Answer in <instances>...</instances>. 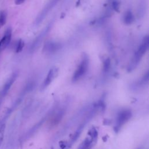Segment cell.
Here are the masks:
<instances>
[{
	"label": "cell",
	"mask_w": 149,
	"mask_h": 149,
	"mask_svg": "<svg viewBox=\"0 0 149 149\" xmlns=\"http://www.w3.org/2000/svg\"><path fill=\"white\" fill-rule=\"evenodd\" d=\"M149 47V37L146 36L143 38L141 44L140 45L137 51L135 52L132 59L128 66L127 70L129 72H131L134 70L139 65L141 58L145 54Z\"/></svg>",
	"instance_id": "cell-1"
},
{
	"label": "cell",
	"mask_w": 149,
	"mask_h": 149,
	"mask_svg": "<svg viewBox=\"0 0 149 149\" xmlns=\"http://www.w3.org/2000/svg\"><path fill=\"white\" fill-rule=\"evenodd\" d=\"M88 66V58L87 56L85 54L80 62V65L78 66L77 69L74 72L73 77L72 81H76L80 79L82 76H83L86 73Z\"/></svg>",
	"instance_id": "cell-2"
},
{
	"label": "cell",
	"mask_w": 149,
	"mask_h": 149,
	"mask_svg": "<svg viewBox=\"0 0 149 149\" xmlns=\"http://www.w3.org/2000/svg\"><path fill=\"white\" fill-rule=\"evenodd\" d=\"M59 0H49L48 3L44 7L42 10L39 13L38 16L36 20V24L37 25L40 24L41 22L45 19L47 14L49 12V11L58 3Z\"/></svg>",
	"instance_id": "cell-3"
},
{
	"label": "cell",
	"mask_w": 149,
	"mask_h": 149,
	"mask_svg": "<svg viewBox=\"0 0 149 149\" xmlns=\"http://www.w3.org/2000/svg\"><path fill=\"white\" fill-rule=\"evenodd\" d=\"M12 38V29L10 28H8L2 38L0 40V51H2L4 50L9 45L11 41Z\"/></svg>",
	"instance_id": "cell-4"
},
{
	"label": "cell",
	"mask_w": 149,
	"mask_h": 149,
	"mask_svg": "<svg viewBox=\"0 0 149 149\" xmlns=\"http://www.w3.org/2000/svg\"><path fill=\"white\" fill-rule=\"evenodd\" d=\"M58 73V69L57 68L54 67L51 68L48 72V73L44 81L42 87L44 88L47 87L48 86H49L50 83L52 81V80L56 77Z\"/></svg>",
	"instance_id": "cell-5"
},
{
	"label": "cell",
	"mask_w": 149,
	"mask_h": 149,
	"mask_svg": "<svg viewBox=\"0 0 149 149\" xmlns=\"http://www.w3.org/2000/svg\"><path fill=\"white\" fill-rule=\"evenodd\" d=\"M131 112L129 110L122 111L118 116L117 125L118 126H121L131 117Z\"/></svg>",
	"instance_id": "cell-6"
},
{
	"label": "cell",
	"mask_w": 149,
	"mask_h": 149,
	"mask_svg": "<svg viewBox=\"0 0 149 149\" xmlns=\"http://www.w3.org/2000/svg\"><path fill=\"white\" fill-rule=\"evenodd\" d=\"M49 27H46L45 29L44 30L42 31V32H41V34H39V36L38 37H37V38L34 40V41H33V42L32 43V44L30 47V51L31 52H33L34 50H36L37 49V48H38L39 47L40 44L41 42V40H42V39L45 37V34L49 31Z\"/></svg>",
	"instance_id": "cell-7"
},
{
	"label": "cell",
	"mask_w": 149,
	"mask_h": 149,
	"mask_svg": "<svg viewBox=\"0 0 149 149\" xmlns=\"http://www.w3.org/2000/svg\"><path fill=\"white\" fill-rule=\"evenodd\" d=\"M17 76V73H13L12 74V75L9 77V79L6 81V82L5 83V84L3 87L2 91V96H5L8 93V92L9 90V89L10 88L11 86H12V84L16 80Z\"/></svg>",
	"instance_id": "cell-8"
},
{
	"label": "cell",
	"mask_w": 149,
	"mask_h": 149,
	"mask_svg": "<svg viewBox=\"0 0 149 149\" xmlns=\"http://www.w3.org/2000/svg\"><path fill=\"white\" fill-rule=\"evenodd\" d=\"M59 48V45L58 44L52 41H48L45 44L43 50L46 53H52L58 49Z\"/></svg>",
	"instance_id": "cell-9"
},
{
	"label": "cell",
	"mask_w": 149,
	"mask_h": 149,
	"mask_svg": "<svg viewBox=\"0 0 149 149\" xmlns=\"http://www.w3.org/2000/svg\"><path fill=\"white\" fill-rule=\"evenodd\" d=\"M134 20V17L132 11L130 10H127L125 12L123 17L124 23L126 24H130L133 22Z\"/></svg>",
	"instance_id": "cell-10"
},
{
	"label": "cell",
	"mask_w": 149,
	"mask_h": 149,
	"mask_svg": "<svg viewBox=\"0 0 149 149\" xmlns=\"http://www.w3.org/2000/svg\"><path fill=\"white\" fill-rule=\"evenodd\" d=\"M7 15L6 11L4 10L0 11V29L5 24L7 19Z\"/></svg>",
	"instance_id": "cell-11"
},
{
	"label": "cell",
	"mask_w": 149,
	"mask_h": 149,
	"mask_svg": "<svg viewBox=\"0 0 149 149\" xmlns=\"http://www.w3.org/2000/svg\"><path fill=\"white\" fill-rule=\"evenodd\" d=\"M24 46V41L22 39H19L17 42V45L15 48V52L16 53L20 52L22 51Z\"/></svg>",
	"instance_id": "cell-12"
},
{
	"label": "cell",
	"mask_w": 149,
	"mask_h": 149,
	"mask_svg": "<svg viewBox=\"0 0 149 149\" xmlns=\"http://www.w3.org/2000/svg\"><path fill=\"white\" fill-rule=\"evenodd\" d=\"M111 66V61L109 58H107L104 62L103 70L104 72H107L109 70Z\"/></svg>",
	"instance_id": "cell-13"
},
{
	"label": "cell",
	"mask_w": 149,
	"mask_h": 149,
	"mask_svg": "<svg viewBox=\"0 0 149 149\" xmlns=\"http://www.w3.org/2000/svg\"><path fill=\"white\" fill-rule=\"evenodd\" d=\"M4 130H5V125H2L0 128V146H1V144L2 142V141H3Z\"/></svg>",
	"instance_id": "cell-14"
},
{
	"label": "cell",
	"mask_w": 149,
	"mask_h": 149,
	"mask_svg": "<svg viewBox=\"0 0 149 149\" xmlns=\"http://www.w3.org/2000/svg\"><path fill=\"white\" fill-rule=\"evenodd\" d=\"M119 3L118 1H113L112 2V8L113 9L116 11V12H119Z\"/></svg>",
	"instance_id": "cell-15"
},
{
	"label": "cell",
	"mask_w": 149,
	"mask_h": 149,
	"mask_svg": "<svg viewBox=\"0 0 149 149\" xmlns=\"http://www.w3.org/2000/svg\"><path fill=\"white\" fill-rule=\"evenodd\" d=\"M25 1V0H15V3L16 5H21Z\"/></svg>",
	"instance_id": "cell-16"
},
{
	"label": "cell",
	"mask_w": 149,
	"mask_h": 149,
	"mask_svg": "<svg viewBox=\"0 0 149 149\" xmlns=\"http://www.w3.org/2000/svg\"><path fill=\"white\" fill-rule=\"evenodd\" d=\"M0 52H1V51H0Z\"/></svg>",
	"instance_id": "cell-17"
}]
</instances>
